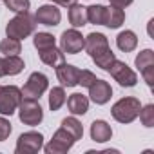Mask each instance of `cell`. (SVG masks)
Listing matches in <instances>:
<instances>
[{
	"mask_svg": "<svg viewBox=\"0 0 154 154\" xmlns=\"http://www.w3.org/2000/svg\"><path fill=\"white\" fill-rule=\"evenodd\" d=\"M84 49L89 53V56L93 58V62L102 67L103 71H107L111 67V63L116 60L112 49L109 47V40L105 35L102 33H91L85 36V42H84Z\"/></svg>",
	"mask_w": 154,
	"mask_h": 154,
	"instance_id": "6da1fadb",
	"label": "cell"
},
{
	"mask_svg": "<svg viewBox=\"0 0 154 154\" xmlns=\"http://www.w3.org/2000/svg\"><path fill=\"white\" fill-rule=\"evenodd\" d=\"M35 17L29 15V11L26 13H17L15 18H11L6 26V35L9 38H17V40H22V38H27L29 35L35 33L36 29V24H35Z\"/></svg>",
	"mask_w": 154,
	"mask_h": 154,
	"instance_id": "7a4b0ae2",
	"label": "cell"
},
{
	"mask_svg": "<svg viewBox=\"0 0 154 154\" xmlns=\"http://www.w3.org/2000/svg\"><path fill=\"white\" fill-rule=\"evenodd\" d=\"M140 109H141V103L138 98H132V96H127V98H122L118 100L112 109H111V114L116 122L120 123H131L138 118L140 114Z\"/></svg>",
	"mask_w": 154,
	"mask_h": 154,
	"instance_id": "3957f363",
	"label": "cell"
},
{
	"mask_svg": "<svg viewBox=\"0 0 154 154\" xmlns=\"http://www.w3.org/2000/svg\"><path fill=\"white\" fill-rule=\"evenodd\" d=\"M18 118L24 125H29V127L40 125L44 120V111H42L38 100L22 98V102L18 103Z\"/></svg>",
	"mask_w": 154,
	"mask_h": 154,
	"instance_id": "277c9868",
	"label": "cell"
},
{
	"mask_svg": "<svg viewBox=\"0 0 154 154\" xmlns=\"http://www.w3.org/2000/svg\"><path fill=\"white\" fill-rule=\"evenodd\" d=\"M20 102H22V91L17 85L0 87V114L11 116L18 109Z\"/></svg>",
	"mask_w": 154,
	"mask_h": 154,
	"instance_id": "5b68a950",
	"label": "cell"
},
{
	"mask_svg": "<svg viewBox=\"0 0 154 154\" xmlns=\"http://www.w3.org/2000/svg\"><path fill=\"white\" fill-rule=\"evenodd\" d=\"M47 87H49V80H47V76L44 74V72H33L29 78H27V82H26V85L20 89L22 91V98H31V100H40V96L47 91Z\"/></svg>",
	"mask_w": 154,
	"mask_h": 154,
	"instance_id": "8992f818",
	"label": "cell"
},
{
	"mask_svg": "<svg viewBox=\"0 0 154 154\" xmlns=\"http://www.w3.org/2000/svg\"><path fill=\"white\" fill-rule=\"evenodd\" d=\"M107 72H111V76L122 85V87H134L138 82L136 72L122 60H114L111 63V67L107 69Z\"/></svg>",
	"mask_w": 154,
	"mask_h": 154,
	"instance_id": "52a82bcc",
	"label": "cell"
},
{
	"mask_svg": "<svg viewBox=\"0 0 154 154\" xmlns=\"http://www.w3.org/2000/svg\"><path fill=\"white\" fill-rule=\"evenodd\" d=\"M42 147H44V136L40 132L29 131V132H24V134L18 136L15 152L17 154H35Z\"/></svg>",
	"mask_w": 154,
	"mask_h": 154,
	"instance_id": "ba28073f",
	"label": "cell"
},
{
	"mask_svg": "<svg viewBox=\"0 0 154 154\" xmlns=\"http://www.w3.org/2000/svg\"><path fill=\"white\" fill-rule=\"evenodd\" d=\"M74 138L65 131V129H58L54 134H53V140L44 147L45 154H63L67 150H71V147L74 145Z\"/></svg>",
	"mask_w": 154,
	"mask_h": 154,
	"instance_id": "9c48e42d",
	"label": "cell"
},
{
	"mask_svg": "<svg viewBox=\"0 0 154 154\" xmlns=\"http://www.w3.org/2000/svg\"><path fill=\"white\" fill-rule=\"evenodd\" d=\"M134 63H136L138 71L141 72V76L145 78L147 85L152 87V84H154V51L152 49H143L136 56Z\"/></svg>",
	"mask_w": 154,
	"mask_h": 154,
	"instance_id": "30bf717a",
	"label": "cell"
},
{
	"mask_svg": "<svg viewBox=\"0 0 154 154\" xmlns=\"http://www.w3.org/2000/svg\"><path fill=\"white\" fill-rule=\"evenodd\" d=\"M84 42H85V38L82 36L80 31L67 29L60 36V49L63 53H67V54H76V53H80L84 49Z\"/></svg>",
	"mask_w": 154,
	"mask_h": 154,
	"instance_id": "8fae6325",
	"label": "cell"
},
{
	"mask_svg": "<svg viewBox=\"0 0 154 154\" xmlns=\"http://www.w3.org/2000/svg\"><path fill=\"white\" fill-rule=\"evenodd\" d=\"M35 20L42 26H47V27H54L60 24L62 20V13L60 9L54 6V4H45V6H40L35 13Z\"/></svg>",
	"mask_w": 154,
	"mask_h": 154,
	"instance_id": "7c38bea8",
	"label": "cell"
},
{
	"mask_svg": "<svg viewBox=\"0 0 154 154\" xmlns=\"http://www.w3.org/2000/svg\"><path fill=\"white\" fill-rule=\"evenodd\" d=\"M56 76L62 85L65 87H74L78 85V78H80V69L76 65H71V63H60L56 65Z\"/></svg>",
	"mask_w": 154,
	"mask_h": 154,
	"instance_id": "4fadbf2b",
	"label": "cell"
},
{
	"mask_svg": "<svg viewBox=\"0 0 154 154\" xmlns=\"http://www.w3.org/2000/svg\"><path fill=\"white\" fill-rule=\"evenodd\" d=\"M89 96H91V100H93L96 105H103V103H107V102L111 100L112 89H111V85H109L105 80H98V78H96V82L89 87Z\"/></svg>",
	"mask_w": 154,
	"mask_h": 154,
	"instance_id": "5bb4252c",
	"label": "cell"
},
{
	"mask_svg": "<svg viewBox=\"0 0 154 154\" xmlns=\"http://www.w3.org/2000/svg\"><path fill=\"white\" fill-rule=\"evenodd\" d=\"M91 138L96 143H105L112 138V129L105 120H94L91 125Z\"/></svg>",
	"mask_w": 154,
	"mask_h": 154,
	"instance_id": "9a60e30c",
	"label": "cell"
},
{
	"mask_svg": "<svg viewBox=\"0 0 154 154\" xmlns=\"http://www.w3.org/2000/svg\"><path fill=\"white\" fill-rule=\"evenodd\" d=\"M65 100H67V107H69L71 114H74V116L85 114L89 111V98L84 96L82 93H74V94H71Z\"/></svg>",
	"mask_w": 154,
	"mask_h": 154,
	"instance_id": "2e32d148",
	"label": "cell"
},
{
	"mask_svg": "<svg viewBox=\"0 0 154 154\" xmlns=\"http://www.w3.org/2000/svg\"><path fill=\"white\" fill-rule=\"evenodd\" d=\"M38 54H40V60L45 65H51V67H56V65H60V63L65 62V53L62 49H58L56 45L42 49V51H38Z\"/></svg>",
	"mask_w": 154,
	"mask_h": 154,
	"instance_id": "e0dca14e",
	"label": "cell"
},
{
	"mask_svg": "<svg viewBox=\"0 0 154 154\" xmlns=\"http://www.w3.org/2000/svg\"><path fill=\"white\" fill-rule=\"evenodd\" d=\"M69 22L71 26L76 29V27H84L87 26V9L82 6V4H76L72 2L69 6Z\"/></svg>",
	"mask_w": 154,
	"mask_h": 154,
	"instance_id": "ac0fdd59",
	"label": "cell"
},
{
	"mask_svg": "<svg viewBox=\"0 0 154 154\" xmlns=\"http://www.w3.org/2000/svg\"><path fill=\"white\" fill-rule=\"evenodd\" d=\"M116 45L120 51L123 53H131L136 49L138 45V36L134 35V31H122L118 36H116Z\"/></svg>",
	"mask_w": 154,
	"mask_h": 154,
	"instance_id": "d6986e66",
	"label": "cell"
},
{
	"mask_svg": "<svg viewBox=\"0 0 154 154\" xmlns=\"http://www.w3.org/2000/svg\"><path fill=\"white\" fill-rule=\"evenodd\" d=\"M123 22H125V13H123V9H118V8H112V6L107 8L103 26H107L109 29H118Z\"/></svg>",
	"mask_w": 154,
	"mask_h": 154,
	"instance_id": "ffe728a7",
	"label": "cell"
},
{
	"mask_svg": "<svg viewBox=\"0 0 154 154\" xmlns=\"http://www.w3.org/2000/svg\"><path fill=\"white\" fill-rule=\"evenodd\" d=\"M24 67H26L24 65V60L18 54H9V56L4 58V72H6V76L8 74L9 76H15V74L22 72Z\"/></svg>",
	"mask_w": 154,
	"mask_h": 154,
	"instance_id": "44dd1931",
	"label": "cell"
},
{
	"mask_svg": "<svg viewBox=\"0 0 154 154\" xmlns=\"http://www.w3.org/2000/svg\"><path fill=\"white\" fill-rule=\"evenodd\" d=\"M62 129H65V131L74 138V141L82 140V136H84V127H82V123L76 120L74 116L63 118V120H62Z\"/></svg>",
	"mask_w": 154,
	"mask_h": 154,
	"instance_id": "7402d4cb",
	"label": "cell"
},
{
	"mask_svg": "<svg viewBox=\"0 0 154 154\" xmlns=\"http://www.w3.org/2000/svg\"><path fill=\"white\" fill-rule=\"evenodd\" d=\"M85 9H87V22H91L94 26H103V22H105V11H107L105 6L98 4V6H89Z\"/></svg>",
	"mask_w": 154,
	"mask_h": 154,
	"instance_id": "603a6c76",
	"label": "cell"
},
{
	"mask_svg": "<svg viewBox=\"0 0 154 154\" xmlns=\"http://www.w3.org/2000/svg\"><path fill=\"white\" fill-rule=\"evenodd\" d=\"M63 103H65V91H63V87H53L51 93H49V109L51 111H58Z\"/></svg>",
	"mask_w": 154,
	"mask_h": 154,
	"instance_id": "cb8c5ba5",
	"label": "cell"
},
{
	"mask_svg": "<svg viewBox=\"0 0 154 154\" xmlns=\"http://www.w3.org/2000/svg\"><path fill=\"white\" fill-rule=\"evenodd\" d=\"M22 51V45H20V40L17 38H4L0 42V53H4V56H9V54H18Z\"/></svg>",
	"mask_w": 154,
	"mask_h": 154,
	"instance_id": "d4e9b609",
	"label": "cell"
},
{
	"mask_svg": "<svg viewBox=\"0 0 154 154\" xmlns=\"http://www.w3.org/2000/svg\"><path fill=\"white\" fill-rule=\"evenodd\" d=\"M33 44H35V47L38 51H42V49H47V47L54 45L56 40H54V36L51 33H36L35 38H33Z\"/></svg>",
	"mask_w": 154,
	"mask_h": 154,
	"instance_id": "484cf974",
	"label": "cell"
},
{
	"mask_svg": "<svg viewBox=\"0 0 154 154\" xmlns=\"http://www.w3.org/2000/svg\"><path fill=\"white\" fill-rule=\"evenodd\" d=\"M138 116H140V120H141V123L145 127H154V105L152 103L141 107Z\"/></svg>",
	"mask_w": 154,
	"mask_h": 154,
	"instance_id": "4316f807",
	"label": "cell"
},
{
	"mask_svg": "<svg viewBox=\"0 0 154 154\" xmlns=\"http://www.w3.org/2000/svg\"><path fill=\"white\" fill-rule=\"evenodd\" d=\"M8 9H11L13 13H26L31 6L29 0H4Z\"/></svg>",
	"mask_w": 154,
	"mask_h": 154,
	"instance_id": "83f0119b",
	"label": "cell"
},
{
	"mask_svg": "<svg viewBox=\"0 0 154 154\" xmlns=\"http://www.w3.org/2000/svg\"><path fill=\"white\" fill-rule=\"evenodd\" d=\"M96 82V76L91 72V71H87V69H84V71H80V78H78V85H82V87H91L93 84Z\"/></svg>",
	"mask_w": 154,
	"mask_h": 154,
	"instance_id": "f1b7e54d",
	"label": "cell"
},
{
	"mask_svg": "<svg viewBox=\"0 0 154 154\" xmlns=\"http://www.w3.org/2000/svg\"><path fill=\"white\" fill-rule=\"evenodd\" d=\"M9 134H11V123H9V120L0 118V141L8 140Z\"/></svg>",
	"mask_w": 154,
	"mask_h": 154,
	"instance_id": "f546056e",
	"label": "cell"
},
{
	"mask_svg": "<svg viewBox=\"0 0 154 154\" xmlns=\"http://www.w3.org/2000/svg\"><path fill=\"white\" fill-rule=\"evenodd\" d=\"M112 8H118V9H125L127 6H131L134 0H109Z\"/></svg>",
	"mask_w": 154,
	"mask_h": 154,
	"instance_id": "4dcf8cb0",
	"label": "cell"
},
{
	"mask_svg": "<svg viewBox=\"0 0 154 154\" xmlns=\"http://www.w3.org/2000/svg\"><path fill=\"white\" fill-rule=\"evenodd\" d=\"M49 2L58 4V6H71L72 2H76V0H49Z\"/></svg>",
	"mask_w": 154,
	"mask_h": 154,
	"instance_id": "1f68e13d",
	"label": "cell"
},
{
	"mask_svg": "<svg viewBox=\"0 0 154 154\" xmlns=\"http://www.w3.org/2000/svg\"><path fill=\"white\" fill-rule=\"evenodd\" d=\"M2 76H6V72H4V58H0V78Z\"/></svg>",
	"mask_w": 154,
	"mask_h": 154,
	"instance_id": "d6a6232c",
	"label": "cell"
},
{
	"mask_svg": "<svg viewBox=\"0 0 154 154\" xmlns=\"http://www.w3.org/2000/svg\"><path fill=\"white\" fill-rule=\"evenodd\" d=\"M0 87H2V85H0Z\"/></svg>",
	"mask_w": 154,
	"mask_h": 154,
	"instance_id": "836d02e7",
	"label": "cell"
}]
</instances>
